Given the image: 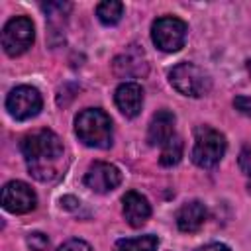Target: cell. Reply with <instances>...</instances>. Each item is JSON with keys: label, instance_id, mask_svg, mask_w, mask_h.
<instances>
[{"label": "cell", "instance_id": "cell-19", "mask_svg": "<svg viewBox=\"0 0 251 251\" xmlns=\"http://www.w3.org/2000/svg\"><path fill=\"white\" fill-rule=\"evenodd\" d=\"M57 251H92V247L82 239H69L57 247Z\"/></svg>", "mask_w": 251, "mask_h": 251}, {"label": "cell", "instance_id": "cell-8", "mask_svg": "<svg viewBox=\"0 0 251 251\" xmlns=\"http://www.w3.org/2000/svg\"><path fill=\"white\" fill-rule=\"evenodd\" d=\"M37 204L35 192L31 190L29 184L22 182V180H10L4 188H2V206L4 210L12 212V214H25L31 212Z\"/></svg>", "mask_w": 251, "mask_h": 251}, {"label": "cell", "instance_id": "cell-15", "mask_svg": "<svg viewBox=\"0 0 251 251\" xmlns=\"http://www.w3.org/2000/svg\"><path fill=\"white\" fill-rule=\"evenodd\" d=\"M159 245V239L151 233L139 235V237H124L118 239L114 245V251H155Z\"/></svg>", "mask_w": 251, "mask_h": 251}, {"label": "cell", "instance_id": "cell-1", "mask_svg": "<svg viewBox=\"0 0 251 251\" xmlns=\"http://www.w3.org/2000/svg\"><path fill=\"white\" fill-rule=\"evenodd\" d=\"M22 153L27 171L41 182H51L65 171V147L51 129H37L22 139Z\"/></svg>", "mask_w": 251, "mask_h": 251}, {"label": "cell", "instance_id": "cell-3", "mask_svg": "<svg viewBox=\"0 0 251 251\" xmlns=\"http://www.w3.org/2000/svg\"><path fill=\"white\" fill-rule=\"evenodd\" d=\"M169 82L176 92H180L184 96H190V98H200V96L208 94L210 86H212L210 75L194 63L175 65L169 71Z\"/></svg>", "mask_w": 251, "mask_h": 251}, {"label": "cell", "instance_id": "cell-10", "mask_svg": "<svg viewBox=\"0 0 251 251\" xmlns=\"http://www.w3.org/2000/svg\"><path fill=\"white\" fill-rule=\"evenodd\" d=\"M114 100L126 118H135L143 106V88L137 82H122L114 92Z\"/></svg>", "mask_w": 251, "mask_h": 251}, {"label": "cell", "instance_id": "cell-23", "mask_svg": "<svg viewBox=\"0 0 251 251\" xmlns=\"http://www.w3.org/2000/svg\"><path fill=\"white\" fill-rule=\"evenodd\" d=\"M61 204H63L65 208H73L75 204H78V200L73 198V196H65V198H61Z\"/></svg>", "mask_w": 251, "mask_h": 251}, {"label": "cell", "instance_id": "cell-11", "mask_svg": "<svg viewBox=\"0 0 251 251\" xmlns=\"http://www.w3.org/2000/svg\"><path fill=\"white\" fill-rule=\"evenodd\" d=\"M122 204H124V218L131 227H141L151 216V206L147 198L135 190L126 192Z\"/></svg>", "mask_w": 251, "mask_h": 251}, {"label": "cell", "instance_id": "cell-13", "mask_svg": "<svg viewBox=\"0 0 251 251\" xmlns=\"http://www.w3.org/2000/svg\"><path fill=\"white\" fill-rule=\"evenodd\" d=\"M208 210L200 200H190L186 204H182L176 212V226L180 231L192 233L196 229L202 227V224L206 222Z\"/></svg>", "mask_w": 251, "mask_h": 251}, {"label": "cell", "instance_id": "cell-5", "mask_svg": "<svg viewBox=\"0 0 251 251\" xmlns=\"http://www.w3.org/2000/svg\"><path fill=\"white\" fill-rule=\"evenodd\" d=\"M186 33H188L186 24L180 18H175V16L157 18L153 22V25H151V39H153V43L161 51H167V53L178 51L184 45V41H186Z\"/></svg>", "mask_w": 251, "mask_h": 251}, {"label": "cell", "instance_id": "cell-4", "mask_svg": "<svg viewBox=\"0 0 251 251\" xmlns=\"http://www.w3.org/2000/svg\"><path fill=\"white\" fill-rule=\"evenodd\" d=\"M226 137L210 127V126H200L194 131V147H192V161L194 165L202 169H212L220 163V159L226 153Z\"/></svg>", "mask_w": 251, "mask_h": 251}, {"label": "cell", "instance_id": "cell-7", "mask_svg": "<svg viewBox=\"0 0 251 251\" xmlns=\"http://www.w3.org/2000/svg\"><path fill=\"white\" fill-rule=\"evenodd\" d=\"M43 106L41 94L33 86H16L6 98V110L16 120H29L39 114Z\"/></svg>", "mask_w": 251, "mask_h": 251}, {"label": "cell", "instance_id": "cell-16", "mask_svg": "<svg viewBox=\"0 0 251 251\" xmlns=\"http://www.w3.org/2000/svg\"><path fill=\"white\" fill-rule=\"evenodd\" d=\"M96 16L102 24L106 25H114L122 20L124 16V4L122 2H116V0H106V2H100L96 6Z\"/></svg>", "mask_w": 251, "mask_h": 251}, {"label": "cell", "instance_id": "cell-22", "mask_svg": "<svg viewBox=\"0 0 251 251\" xmlns=\"http://www.w3.org/2000/svg\"><path fill=\"white\" fill-rule=\"evenodd\" d=\"M198 251H231V249L227 245H224V243H208V245L200 247Z\"/></svg>", "mask_w": 251, "mask_h": 251}, {"label": "cell", "instance_id": "cell-9", "mask_svg": "<svg viewBox=\"0 0 251 251\" xmlns=\"http://www.w3.org/2000/svg\"><path fill=\"white\" fill-rule=\"evenodd\" d=\"M122 182V173L116 165L112 163H104V161H96L88 167L86 175H84V184L98 192V194H104V192H110L114 190L118 184Z\"/></svg>", "mask_w": 251, "mask_h": 251}, {"label": "cell", "instance_id": "cell-18", "mask_svg": "<svg viewBox=\"0 0 251 251\" xmlns=\"http://www.w3.org/2000/svg\"><path fill=\"white\" fill-rule=\"evenodd\" d=\"M27 245H29L31 251H45L47 245H49V239H47V235H43L39 231H33V233L27 235Z\"/></svg>", "mask_w": 251, "mask_h": 251}, {"label": "cell", "instance_id": "cell-12", "mask_svg": "<svg viewBox=\"0 0 251 251\" xmlns=\"http://www.w3.org/2000/svg\"><path fill=\"white\" fill-rule=\"evenodd\" d=\"M175 135V114L169 110H159L153 114L147 127L149 145H165Z\"/></svg>", "mask_w": 251, "mask_h": 251}, {"label": "cell", "instance_id": "cell-14", "mask_svg": "<svg viewBox=\"0 0 251 251\" xmlns=\"http://www.w3.org/2000/svg\"><path fill=\"white\" fill-rule=\"evenodd\" d=\"M114 71L120 76H139L147 73V63H145V55L143 51L137 49H127L126 53H122L120 57H116L114 61Z\"/></svg>", "mask_w": 251, "mask_h": 251}, {"label": "cell", "instance_id": "cell-2", "mask_svg": "<svg viewBox=\"0 0 251 251\" xmlns=\"http://www.w3.org/2000/svg\"><path fill=\"white\" fill-rule=\"evenodd\" d=\"M75 131L88 147L108 149L112 145V120L98 108L82 110L75 120Z\"/></svg>", "mask_w": 251, "mask_h": 251}, {"label": "cell", "instance_id": "cell-21", "mask_svg": "<svg viewBox=\"0 0 251 251\" xmlns=\"http://www.w3.org/2000/svg\"><path fill=\"white\" fill-rule=\"evenodd\" d=\"M233 106H235L241 114L251 116V96H237V98L233 100Z\"/></svg>", "mask_w": 251, "mask_h": 251}, {"label": "cell", "instance_id": "cell-20", "mask_svg": "<svg viewBox=\"0 0 251 251\" xmlns=\"http://www.w3.org/2000/svg\"><path fill=\"white\" fill-rule=\"evenodd\" d=\"M239 169L245 175H251V145L243 147V151L239 153Z\"/></svg>", "mask_w": 251, "mask_h": 251}, {"label": "cell", "instance_id": "cell-17", "mask_svg": "<svg viewBox=\"0 0 251 251\" xmlns=\"http://www.w3.org/2000/svg\"><path fill=\"white\" fill-rule=\"evenodd\" d=\"M182 149H184L182 139H180L178 135H173V137L163 145L159 163H161L163 167H173V165H176V163L180 161V157H182Z\"/></svg>", "mask_w": 251, "mask_h": 251}, {"label": "cell", "instance_id": "cell-6", "mask_svg": "<svg viewBox=\"0 0 251 251\" xmlns=\"http://www.w3.org/2000/svg\"><path fill=\"white\" fill-rule=\"evenodd\" d=\"M33 39H35L33 22L25 16L12 18L2 29V47L10 57H18L25 53L31 47Z\"/></svg>", "mask_w": 251, "mask_h": 251}, {"label": "cell", "instance_id": "cell-24", "mask_svg": "<svg viewBox=\"0 0 251 251\" xmlns=\"http://www.w3.org/2000/svg\"><path fill=\"white\" fill-rule=\"evenodd\" d=\"M247 71H249V75H251V61L247 63Z\"/></svg>", "mask_w": 251, "mask_h": 251}]
</instances>
